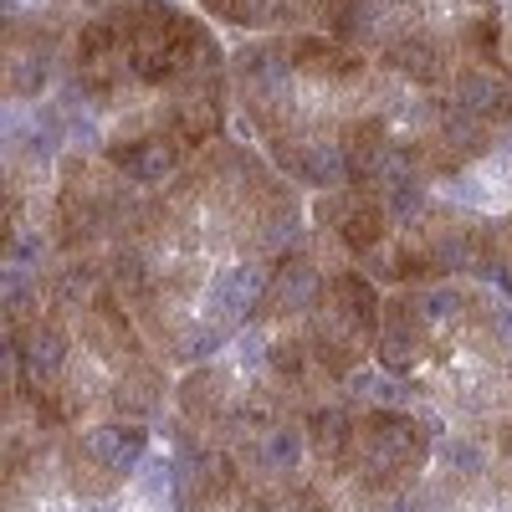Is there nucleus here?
<instances>
[{"label":"nucleus","instance_id":"nucleus-1","mask_svg":"<svg viewBox=\"0 0 512 512\" xmlns=\"http://www.w3.org/2000/svg\"><path fill=\"white\" fill-rule=\"evenodd\" d=\"M425 456H431V436L405 410H374L364 425H354L349 472H359L374 492H390L420 472Z\"/></svg>","mask_w":512,"mask_h":512},{"label":"nucleus","instance_id":"nucleus-2","mask_svg":"<svg viewBox=\"0 0 512 512\" xmlns=\"http://www.w3.org/2000/svg\"><path fill=\"white\" fill-rule=\"evenodd\" d=\"M420 338H425V308L415 297H400L390 308V328H384L379 349H384V364L390 369H410L420 359Z\"/></svg>","mask_w":512,"mask_h":512},{"label":"nucleus","instance_id":"nucleus-3","mask_svg":"<svg viewBox=\"0 0 512 512\" xmlns=\"http://www.w3.org/2000/svg\"><path fill=\"white\" fill-rule=\"evenodd\" d=\"M231 512H272V507H267V502H262V497H241V502H236V507H231Z\"/></svg>","mask_w":512,"mask_h":512},{"label":"nucleus","instance_id":"nucleus-4","mask_svg":"<svg viewBox=\"0 0 512 512\" xmlns=\"http://www.w3.org/2000/svg\"><path fill=\"white\" fill-rule=\"evenodd\" d=\"M507 446H512V431H507Z\"/></svg>","mask_w":512,"mask_h":512}]
</instances>
